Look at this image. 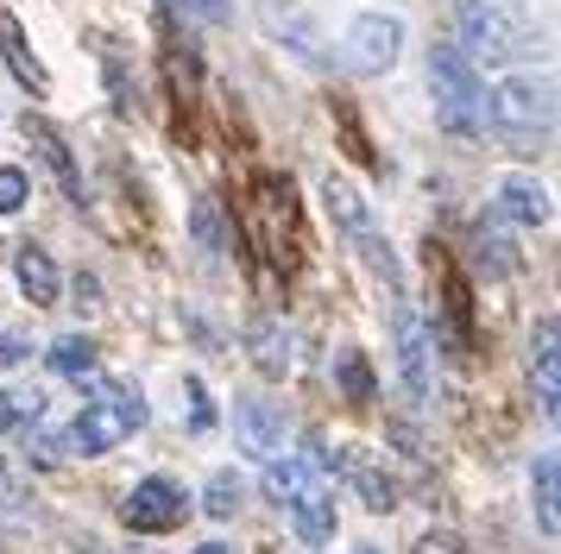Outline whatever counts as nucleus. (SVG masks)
Returning a JSON list of instances; mask_svg holds the SVG:
<instances>
[{
    "label": "nucleus",
    "mask_w": 561,
    "mask_h": 554,
    "mask_svg": "<svg viewBox=\"0 0 561 554\" xmlns=\"http://www.w3.org/2000/svg\"><path fill=\"white\" fill-rule=\"evenodd\" d=\"M430 82H435V120L448 126L455 139H473L492 126V95H485L480 64H467L460 45H435L430 50Z\"/></svg>",
    "instance_id": "f257e3e1"
},
{
    "label": "nucleus",
    "mask_w": 561,
    "mask_h": 554,
    "mask_svg": "<svg viewBox=\"0 0 561 554\" xmlns=\"http://www.w3.org/2000/svg\"><path fill=\"white\" fill-rule=\"evenodd\" d=\"M82 384H89V397H95V403H82V416L70 423V435H64L82 460H89V453L121 448L133 428H146V397H139V391H127V384H107V378H95V372L82 378Z\"/></svg>",
    "instance_id": "f03ea898"
},
{
    "label": "nucleus",
    "mask_w": 561,
    "mask_h": 554,
    "mask_svg": "<svg viewBox=\"0 0 561 554\" xmlns=\"http://www.w3.org/2000/svg\"><path fill=\"white\" fill-rule=\"evenodd\" d=\"M455 25H460L455 45L467 50V64H511V57H524V45H530L524 25L511 20V13H499L492 0H460Z\"/></svg>",
    "instance_id": "7ed1b4c3"
},
{
    "label": "nucleus",
    "mask_w": 561,
    "mask_h": 554,
    "mask_svg": "<svg viewBox=\"0 0 561 554\" xmlns=\"http://www.w3.org/2000/svg\"><path fill=\"white\" fill-rule=\"evenodd\" d=\"M549 101H556L549 76H530V70L505 76L492 89V132H549V120H556Z\"/></svg>",
    "instance_id": "20e7f679"
},
{
    "label": "nucleus",
    "mask_w": 561,
    "mask_h": 554,
    "mask_svg": "<svg viewBox=\"0 0 561 554\" xmlns=\"http://www.w3.org/2000/svg\"><path fill=\"white\" fill-rule=\"evenodd\" d=\"M404 50V20L398 13H359L347 32H341V64L359 76H385Z\"/></svg>",
    "instance_id": "39448f33"
},
{
    "label": "nucleus",
    "mask_w": 561,
    "mask_h": 554,
    "mask_svg": "<svg viewBox=\"0 0 561 554\" xmlns=\"http://www.w3.org/2000/svg\"><path fill=\"white\" fill-rule=\"evenodd\" d=\"M121 517H127V529L164 535V529H178L183 517H190V498H183L178 478H139L127 492V504H121Z\"/></svg>",
    "instance_id": "423d86ee"
},
{
    "label": "nucleus",
    "mask_w": 561,
    "mask_h": 554,
    "mask_svg": "<svg viewBox=\"0 0 561 554\" xmlns=\"http://www.w3.org/2000/svg\"><path fill=\"white\" fill-rule=\"evenodd\" d=\"M391 327H398V378H404L410 403L423 409V403H430V391H435V378H430L435 341H430V327H423V315H416V309H398V315H391Z\"/></svg>",
    "instance_id": "0eeeda50"
},
{
    "label": "nucleus",
    "mask_w": 561,
    "mask_h": 554,
    "mask_svg": "<svg viewBox=\"0 0 561 554\" xmlns=\"http://www.w3.org/2000/svg\"><path fill=\"white\" fill-rule=\"evenodd\" d=\"M233 435H240V453L272 460L284 453V409L265 397H233Z\"/></svg>",
    "instance_id": "6e6552de"
},
{
    "label": "nucleus",
    "mask_w": 561,
    "mask_h": 554,
    "mask_svg": "<svg viewBox=\"0 0 561 554\" xmlns=\"http://www.w3.org/2000/svg\"><path fill=\"white\" fill-rule=\"evenodd\" d=\"M20 132H26V146H38V158L51 164L57 189H64L70 201H82V171H77V158H70V139H64L45 114H32V107H26V120H20Z\"/></svg>",
    "instance_id": "1a4fd4ad"
},
{
    "label": "nucleus",
    "mask_w": 561,
    "mask_h": 554,
    "mask_svg": "<svg viewBox=\"0 0 561 554\" xmlns=\"http://www.w3.org/2000/svg\"><path fill=\"white\" fill-rule=\"evenodd\" d=\"M13 277H20V290H26L32 309H51L57 290H64V277H57L51 252H45V246H32V240H26L20 252H13Z\"/></svg>",
    "instance_id": "9d476101"
},
{
    "label": "nucleus",
    "mask_w": 561,
    "mask_h": 554,
    "mask_svg": "<svg viewBox=\"0 0 561 554\" xmlns=\"http://www.w3.org/2000/svg\"><path fill=\"white\" fill-rule=\"evenodd\" d=\"M492 215H505V221H517V227H549V189H542L536 176H505Z\"/></svg>",
    "instance_id": "9b49d317"
},
{
    "label": "nucleus",
    "mask_w": 561,
    "mask_h": 554,
    "mask_svg": "<svg viewBox=\"0 0 561 554\" xmlns=\"http://www.w3.org/2000/svg\"><path fill=\"white\" fill-rule=\"evenodd\" d=\"M290 510V529H297V542H309V549H329L334 542V498L322 492V485H309L297 504H284Z\"/></svg>",
    "instance_id": "f8f14e48"
},
{
    "label": "nucleus",
    "mask_w": 561,
    "mask_h": 554,
    "mask_svg": "<svg viewBox=\"0 0 561 554\" xmlns=\"http://www.w3.org/2000/svg\"><path fill=\"white\" fill-rule=\"evenodd\" d=\"M247 353H253V366L265 378H284L290 372V334H284V322L253 315V322H247Z\"/></svg>",
    "instance_id": "ddd939ff"
},
{
    "label": "nucleus",
    "mask_w": 561,
    "mask_h": 554,
    "mask_svg": "<svg viewBox=\"0 0 561 554\" xmlns=\"http://www.w3.org/2000/svg\"><path fill=\"white\" fill-rule=\"evenodd\" d=\"M341 473H347V478L359 485L366 510H379V517H385V510H398V485H391V478L379 473V460H373L366 448H347V453H341Z\"/></svg>",
    "instance_id": "4468645a"
},
{
    "label": "nucleus",
    "mask_w": 561,
    "mask_h": 554,
    "mask_svg": "<svg viewBox=\"0 0 561 554\" xmlns=\"http://www.w3.org/2000/svg\"><path fill=\"white\" fill-rule=\"evenodd\" d=\"M0 50H7V64H13V76L26 82L32 95H45V89H51V76H45V64L32 57L26 32H20V20H13V13H0Z\"/></svg>",
    "instance_id": "2eb2a0df"
},
{
    "label": "nucleus",
    "mask_w": 561,
    "mask_h": 554,
    "mask_svg": "<svg viewBox=\"0 0 561 554\" xmlns=\"http://www.w3.org/2000/svg\"><path fill=\"white\" fill-rule=\"evenodd\" d=\"M556 347H561V322L542 315L536 334H530V372H536V384H542V409H549V416H556Z\"/></svg>",
    "instance_id": "dca6fc26"
},
{
    "label": "nucleus",
    "mask_w": 561,
    "mask_h": 554,
    "mask_svg": "<svg viewBox=\"0 0 561 554\" xmlns=\"http://www.w3.org/2000/svg\"><path fill=\"white\" fill-rule=\"evenodd\" d=\"M259 485H265V498H272V504L284 510V504H297V498L309 492V466H304V460H290V453H272Z\"/></svg>",
    "instance_id": "f3484780"
},
{
    "label": "nucleus",
    "mask_w": 561,
    "mask_h": 554,
    "mask_svg": "<svg viewBox=\"0 0 561 554\" xmlns=\"http://www.w3.org/2000/svg\"><path fill=\"white\" fill-rule=\"evenodd\" d=\"M530 498H536V523H542V535H561V478H556V453H536V473H530Z\"/></svg>",
    "instance_id": "a211bd4d"
},
{
    "label": "nucleus",
    "mask_w": 561,
    "mask_h": 554,
    "mask_svg": "<svg viewBox=\"0 0 561 554\" xmlns=\"http://www.w3.org/2000/svg\"><path fill=\"white\" fill-rule=\"evenodd\" d=\"M240 498H247V485L221 466V473H208V485H203V510L215 517V523H233L240 517Z\"/></svg>",
    "instance_id": "6ab92c4d"
},
{
    "label": "nucleus",
    "mask_w": 561,
    "mask_h": 554,
    "mask_svg": "<svg viewBox=\"0 0 561 554\" xmlns=\"http://www.w3.org/2000/svg\"><path fill=\"white\" fill-rule=\"evenodd\" d=\"M322 201H329V215H334L341 227H347V233H366V227H373V221H366V201H359L354 183L329 176V183H322Z\"/></svg>",
    "instance_id": "aec40b11"
},
{
    "label": "nucleus",
    "mask_w": 561,
    "mask_h": 554,
    "mask_svg": "<svg viewBox=\"0 0 561 554\" xmlns=\"http://www.w3.org/2000/svg\"><path fill=\"white\" fill-rule=\"evenodd\" d=\"M51 366L82 384V378L95 372V341H89V334H64V341H51Z\"/></svg>",
    "instance_id": "412c9836"
},
{
    "label": "nucleus",
    "mask_w": 561,
    "mask_h": 554,
    "mask_svg": "<svg viewBox=\"0 0 561 554\" xmlns=\"http://www.w3.org/2000/svg\"><path fill=\"white\" fill-rule=\"evenodd\" d=\"M0 416L7 423H45V391H0Z\"/></svg>",
    "instance_id": "4be33fe9"
},
{
    "label": "nucleus",
    "mask_w": 561,
    "mask_h": 554,
    "mask_svg": "<svg viewBox=\"0 0 561 554\" xmlns=\"http://www.w3.org/2000/svg\"><path fill=\"white\" fill-rule=\"evenodd\" d=\"M32 201V176L20 164H0V215H20Z\"/></svg>",
    "instance_id": "5701e85b"
},
{
    "label": "nucleus",
    "mask_w": 561,
    "mask_h": 554,
    "mask_svg": "<svg viewBox=\"0 0 561 554\" xmlns=\"http://www.w3.org/2000/svg\"><path fill=\"white\" fill-rule=\"evenodd\" d=\"M183 397H190V428H196V435H208V428H215V403H208V384H203V378H183Z\"/></svg>",
    "instance_id": "b1692460"
},
{
    "label": "nucleus",
    "mask_w": 561,
    "mask_h": 554,
    "mask_svg": "<svg viewBox=\"0 0 561 554\" xmlns=\"http://www.w3.org/2000/svg\"><path fill=\"white\" fill-rule=\"evenodd\" d=\"M341 391H347L354 403H373V372H366V359H359V353L341 359Z\"/></svg>",
    "instance_id": "393cba45"
},
{
    "label": "nucleus",
    "mask_w": 561,
    "mask_h": 554,
    "mask_svg": "<svg viewBox=\"0 0 561 554\" xmlns=\"http://www.w3.org/2000/svg\"><path fill=\"white\" fill-rule=\"evenodd\" d=\"M354 240H359V252H366V265H373V272H385V284H398V258H391V246H385L379 233L366 227V233H354Z\"/></svg>",
    "instance_id": "a878e982"
},
{
    "label": "nucleus",
    "mask_w": 561,
    "mask_h": 554,
    "mask_svg": "<svg viewBox=\"0 0 561 554\" xmlns=\"http://www.w3.org/2000/svg\"><path fill=\"white\" fill-rule=\"evenodd\" d=\"M171 7H183L190 20H203V25H228L233 20V0H171Z\"/></svg>",
    "instance_id": "bb28decb"
},
{
    "label": "nucleus",
    "mask_w": 561,
    "mask_h": 554,
    "mask_svg": "<svg viewBox=\"0 0 561 554\" xmlns=\"http://www.w3.org/2000/svg\"><path fill=\"white\" fill-rule=\"evenodd\" d=\"M190 227H196V240H203L208 252H221V215H215V201H196Z\"/></svg>",
    "instance_id": "cd10ccee"
},
{
    "label": "nucleus",
    "mask_w": 561,
    "mask_h": 554,
    "mask_svg": "<svg viewBox=\"0 0 561 554\" xmlns=\"http://www.w3.org/2000/svg\"><path fill=\"white\" fill-rule=\"evenodd\" d=\"M26 453H32V460H38V466H57V441H51V435H45V428H38V423L26 428Z\"/></svg>",
    "instance_id": "c85d7f7f"
},
{
    "label": "nucleus",
    "mask_w": 561,
    "mask_h": 554,
    "mask_svg": "<svg viewBox=\"0 0 561 554\" xmlns=\"http://www.w3.org/2000/svg\"><path fill=\"white\" fill-rule=\"evenodd\" d=\"M26 334H0V366H20V359H26Z\"/></svg>",
    "instance_id": "c756f323"
},
{
    "label": "nucleus",
    "mask_w": 561,
    "mask_h": 554,
    "mask_svg": "<svg viewBox=\"0 0 561 554\" xmlns=\"http://www.w3.org/2000/svg\"><path fill=\"white\" fill-rule=\"evenodd\" d=\"M460 542L455 535H423V542H416V554H455Z\"/></svg>",
    "instance_id": "7c9ffc66"
},
{
    "label": "nucleus",
    "mask_w": 561,
    "mask_h": 554,
    "mask_svg": "<svg viewBox=\"0 0 561 554\" xmlns=\"http://www.w3.org/2000/svg\"><path fill=\"white\" fill-rule=\"evenodd\" d=\"M196 554H233V549H228V542H203Z\"/></svg>",
    "instance_id": "2f4dec72"
},
{
    "label": "nucleus",
    "mask_w": 561,
    "mask_h": 554,
    "mask_svg": "<svg viewBox=\"0 0 561 554\" xmlns=\"http://www.w3.org/2000/svg\"><path fill=\"white\" fill-rule=\"evenodd\" d=\"M354 554H379V549H354Z\"/></svg>",
    "instance_id": "473e14b6"
}]
</instances>
